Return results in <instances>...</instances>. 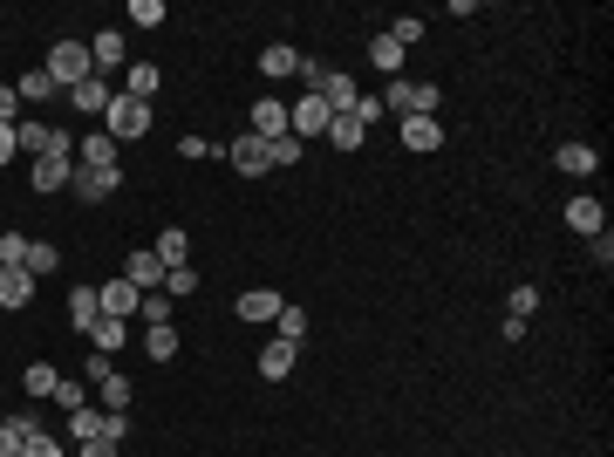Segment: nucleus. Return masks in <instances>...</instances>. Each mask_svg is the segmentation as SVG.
<instances>
[{
	"label": "nucleus",
	"mask_w": 614,
	"mask_h": 457,
	"mask_svg": "<svg viewBox=\"0 0 614 457\" xmlns=\"http://www.w3.org/2000/svg\"><path fill=\"white\" fill-rule=\"evenodd\" d=\"M267 157H273V171L301 164V137H294V130H287V137H273V144H267Z\"/></svg>",
	"instance_id": "obj_36"
},
{
	"label": "nucleus",
	"mask_w": 614,
	"mask_h": 457,
	"mask_svg": "<svg viewBox=\"0 0 614 457\" xmlns=\"http://www.w3.org/2000/svg\"><path fill=\"white\" fill-rule=\"evenodd\" d=\"M89 62H96L103 76H110V69H130V41L116 35V28H103V35L89 41Z\"/></svg>",
	"instance_id": "obj_9"
},
{
	"label": "nucleus",
	"mask_w": 614,
	"mask_h": 457,
	"mask_svg": "<svg viewBox=\"0 0 614 457\" xmlns=\"http://www.w3.org/2000/svg\"><path fill=\"white\" fill-rule=\"evenodd\" d=\"M103 430H110V410H96V403L69 410V437H76V444H110Z\"/></svg>",
	"instance_id": "obj_11"
},
{
	"label": "nucleus",
	"mask_w": 614,
	"mask_h": 457,
	"mask_svg": "<svg viewBox=\"0 0 614 457\" xmlns=\"http://www.w3.org/2000/svg\"><path fill=\"white\" fill-rule=\"evenodd\" d=\"M328 123H335V110H328V103H321V96H301V103H287V130H294V137H328Z\"/></svg>",
	"instance_id": "obj_5"
},
{
	"label": "nucleus",
	"mask_w": 614,
	"mask_h": 457,
	"mask_svg": "<svg viewBox=\"0 0 614 457\" xmlns=\"http://www.w3.org/2000/svg\"><path fill=\"white\" fill-rule=\"evenodd\" d=\"M280 342H294V348L307 342V307H294V301L280 307Z\"/></svg>",
	"instance_id": "obj_32"
},
{
	"label": "nucleus",
	"mask_w": 614,
	"mask_h": 457,
	"mask_svg": "<svg viewBox=\"0 0 614 457\" xmlns=\"http://www.w3.org/2000/svg\"><path fill=\"white\" fill-rule=\"evenodd\" d=\"M14 144L28 157H48V151H76L69 144V130H48V123H14Z\"/></svg>",
	"instance_id": "obj_6"
},
{
	"label": "nucleus",
	"mask_w": 614,
	"mask_h": 457,
	"mask_svg": "<svg viewBox=\"0 0 614 457\" xmlns=\"http://www.w3.org/2000/svg\"><path fill=\"white\" fill-rule=\"evenodd\" d=\"M553 164H560L567 178H594V171H601V157L587 151V144H560V151H553Z\"/></svg>",
	"instance_id": "obj_22"
},
{
	"label": "nucleus",
	"mask_w": 614,
	"mask_h": 457,
	"mask_svg": "<svg viewBox=\"0 0 614 457\" xmlns=\"http://www.w3.org/2000/svg\"><path fill=\"white\" fill-rule=\"evenodd\" d=\"M110 369H116V362H110V355H103V348H89V355H82V376H89V382H103V376H110Z\"/></svg>",
	"instance_id": "obj_43"
},
{
	"label": "nucleus",
	"mask_w": 614,
	"mask_h": 457,
	"mask_svg": "<svg viewBox=\"0 0 614 457\" xmlns=\"http://www.w3.org/2000/svg\"><path fill=\"white\" fill-rule=\"evenodd\" d=\"M7 157H21V144H14V123H0V164Z\"/></svg>",
	"instance_id": "obj_47"
},
{
	"label": "nucleus",
	"mask_w": 614,
	"mask_h": 457,
	"mask_svg": "<svg viewBox=\"0 0 614 457\" xmlns=\"http://www.w3.org/2000/svg\"><path fill=\"white\" fill-rule=\"evenodd\" d=\"M55 403H62V410H82L89 396H82V382H69V376H62V382H55Z\"/></svg>",
	"instance_id": "obj_44"
},
{
	"label": "nucleus",
	"mask_w": 614,
	"mask_h": 457,
	"mask_svg": "<svg viewBox=\"0 0 614 457\" xmlns=\"http://www.w3.org/2000/svg\"><path fill=\"white\" fill-rule=\"evenodd\" d=\"M69 178H76L69 151H48V157H35V178H28V185H35V191H62Z\"/></svg>",
	"instance_id": "obj_12"
},
{
	"label": "nucleus",
	"mask_w": 614,
	"mask_h": 457,
	"mask_svg": "<svg viewBox=\"0 0 614 457\" xmlns=\"http://www.w3.org/2000/svg\"><path fill=\"white\" fill-rule=\"evenodd\" d=\"M164 294L178 301V294H198V267H171L164 273Z\"/></svg>",
	"instance_id": "obj_38"
},
{
	"label": "nucleus",
	"mask_w": 614,
	"mask_h": 457,
	"mask_svg": "<svg viewBox=\"0 0 614 457\" xmlns=\"http://www.w3.org/2000/svg\"><path fill=\"white\" fill-rule=\"evenodd\" d=\"M96 403H103V410H123V403H130V382H123V376L110 369V376L96 382Z\"/></svg>",
	"instance_id": "obj_34"
},
{
	"label": "nucleus",
	"mask_w": 614,
	"mask_h": 457,
	"mask_svg": "<svg viewBox=\"0 0 614 457\" xmlns=\"http://www.w3.org/2000/svg\"><path fill=\"white\" fill-rule=\"evenodd\" d=\"M567 226H574L580 239L608 232V212H601V198H594V191H580V198H567Z\"/></svg>",
	"instance_id": "obj_8"
},
{
	"label": "nucleus",
	"mask_w": 614,
	"mask_h": 457,
	"mask_svg": "<svg viewBox=\"0 0 614 457\" xmlns=\"http://www.w3.org/2000/svg\"><path fill=\"white\" fill-rule=\"evenodd\" d=\"M123 342H130V321H110V314H103V321L89 328V348H103V355H116Z\"/></svg>",
	"instance_id": "obj_27"
},
{
	"label": "nucleus",
	"mask_w": 614,
	"mask_h": 457,
	"mask_svg": "<svg viewBox=\"0 0 614 457\" xmlns=\"http://www.w3.org/2000/svg\"><path fill=\"white\" fill-rule=\"evenodd\" d=\"M96 301H103L110 321H137V301H144V294H137L130 280H110V287H96Z\"/></svg>",
	"instance_id": "obj_10"
},
{
	"label": "nucleus",
	"mask_w": 614,
	"mask_h": 457,
	"mask_svg": "<svg viewBox=\"0 0 614 457\" xmlns=\"http://www.w3.org/2000/svg\"><path fill=\"white\" fill-rule=\"evenodd\" d=\"M280 307H287V294H273V287H253V294H239V321H280Z\"/></svg>",
	"instance_id": "obj_14"
},
{
	"label": "nucleus",
	"mask_w": 614,
	"mask_h": 457,
	"mask_svg": "<svg viewBox=\"0 0 614 457\" xmlns=\"http://www.w3.org/2000/svg\"><path fill=\"white\" fill-rule=\"evenodd\" d=\"M55 369H48V362H28V376H21V389H28V396H55Z\"/></svg>",
	"instance_id": "obj_35"
},
{
	"label": "nucleus",
	"mask_w": 614,
	"mask_h": 457,
	"mask_svg": "<svg viewBox=\"0 0 614 457\" xmlns=\"http://www.w3.org/2000/svg\"><path fill=\"white\" fill-rule=\"evenodd\" d=\"M116 185H123V171H82V164H76V178H69V191H76L82 205H103V198H116Z\"/></svg>",
	"instance_id": "obj_7"
},
{
	"label": "nucleus",
	"mask_w": 614,
	"mask_h": 457,
	"mask_svg": "<svg viewBox=\"0 0 614 457\" xmlns=\"http://www.w3.org/2000/svg\"><path fill=\"white\" fill-rule=\"evenodd\" d=\"M226 164L239 171V178H267V171H273L267 137H253V130H246V137H232V144H226Z\"/></svg>",
	"instance_id": "obj_4"
},
{
	"label": "nucleus",
	"mask_w": 614,
	"mask_h": 457,
	"mask_svg": "<svg viewBox=\"0 0 614 457\" xmlns=\"http://www.w3.org/2000/svg\"><path fill=\"white\" fill-rule=\"evenodd\" d=\"M28 260V239L21 232H0V267H21Z\"/></svg>",
	"instance_id": "obj_40"
},
{
	"label": "nucleus",
	"mask_w": 614,
	"mask_h": 457,
	"mask_svg": "<svg viewBox=\"0 0 614 457\" xmlns=\"http://www.w3.org/2000/svg\"><path fill=\"white\" fill-rule=\"evenodd\" d=\"M96 321H103V301H96V287H76V294H69V328H76V335H89Z\"/></svg>",
	"instance_id": "obj_21"
},
{
	"label": "nucleus",
	"mask_w": 614,
	"mask_h": 457,
	"mask_svg": "<svg viewBox=\"0 0 614 457\" xmlns=\"http://www.w3.org/2000/svg\"><path fill=\"white\" fill-rule=\"evenodd\" d=\"M253 137H287V103H280V96H260V103H253Z\"/></svg>",
	"instance_id": "obj_18"
},
{
	"label": "nucleus",
	"mask_w": 614,
	"mask_h": 457,
	"mask_svg": "<svg viewBox=\"0 0 614 457\" xmlns=\"http://www.w3.org/2000/svg\"><path fill=\"white\" fill-rule=\"evenodd\" d=\"M260 376H267V382L294 376V342H280V335H273V342L260 348Z\"/></svg>",
	"instance_id": "obj_23"
},
{
	"label": "nucleus",
	"mask_w": 614,
	"mask_h": 457,
	"mask_svg": "<svg viewBox=\"0 0 614 457\" xmlns=\"http://www.w3.org/2000/svg\"><path fill=\"white\" fill-rule=\"evenodd\" d=\"M130 21L137 28H164V0H130Z\"/></svg>",
	"instance_id": "obj_39"
},
{
	"label": "nucleus",
	"mask_w": 614,
	"mask_h": 457,
	"mask_svg": "<svg viewBox=\"0 0 614 457\" xmlns=\"http://www.w3.org/2000/svg\"><path fill=\"white\" fill-rule=\"evenodd\" d=\"M110 137L116 144H130V137H151V103H137V96H110Z\"/></svg>",
	"instance_id": "obj_2"
},
{
	"label": "nucleus",
	"mask_w": 614,
	"mask_h": 457,
	"mask_svg": "<svg viewBox=\"0 0 614 457\" xmlns=\"http://www.w3.org/2000/svg\"><path fill=\"white\" fill-rule=\"evenodd\" d=\"M76 157H82V171H116V137L110 130H89L76 144Z\"/></svg>",
	"instance_id": "obj_15"
},
{
	"label": "nucleus",
	"mask_w": 614,
	"mask_h": 457,
	"mask_svg": "<svg viewBox=\"0 0 614 457\" xmlns=\"http://www.w3.org/2000/svg\"><path fill=\"white\" fill-rule=\"evenodd\" d=\"M14 89H21V103H48V96H55V82H48V69H28V76L14 82Z\"/></svg>",
	"instance_id": "obj_33"
},
{
	"label": "nucleus",
	"mask_w": 614,
	"mask_h": 457,
	"mask_svg": "<svg viewBox=\"0 0 614 457\" xmlns=\"http://www.w3.org/2000/svg\"><path fill=\"white\" fill-rule=\"evenodd\" d=\"M96 76V62H89V41H55V55H48V82H62V89H76V82Z\"/></svg>",
	"instance_id": "obj_1"
},
{
	"label": "nucleus",
	"mask_w": 614,
	"mask_h": 457,
	"mask_svg": "<svg viewBox=\"0 0 614 457\" xmlns=\"http://www.w3.org/2000/svg\"><path fill=\"white\" fill-rule=\"evenodd\" d=\"M76 457H116V444H76Z\"/></svg>",
	"instance_id": "obj_49"
},
{
	"label": "nucleus",
	"mask_w": 614,
	"mask_h": 457,
	"mask_svg": "<svg viewBox=\"0 0 614 457\" xmlns=\"http://www.w3.org/2000/svg\"><path fill=\"white\" fill-rule=\"evenodd\" d=\"M137 321H144V328H171V294H164V287L144 294V301H137Z\"/></svg>",
	"instance_id": "obj_28"
},
{
	"label": "nucleus",
	"mask_w": 614,
	"mask_h": 457,
	"mask_svg": "<svg viewBox=\"0 0 614 457\" xmlns=\"http://www.w3.org/2000/svg\"><path fill=\"white\" fill-rule=\"evenodd\" d=\"M260 76H301V55H294V48H287V41H273V48H260Z\"/></svg>",
	"instance_id": "obj_24"
},
{
	"label": "nucleus",
	"mask_w": 614,
	"mask_h": 457,
	"mask_svg": "<svg viewBox=\"0 0 614 457\" xmlns=\"http://www.w3.org/2000/svg\"><path fill=\"white\" fill-rule=\"evenodd\" d=\"M21 457H69V451H62V444H55V437H48V430H35V437H28V444H21Z\"/></svg>",
	"instance_id": "obj_41"
},
{
	"label": "nucleus",
	"mask_w": 614,
	"mask_h": 457,
	"mask_svg": "<svg viewBox=\"0 0 614 457\" xmlns=\"http://www.w3.org/2000/svg\"><path fill=\"white\" fill-rule=\"evenodd\" d=\"M21 267L35 273V280H41V273H55V267H62V246H55V239H28V260H21Z\"/></svg>",
	"instance_id": "obj_26"
},
{
	"label": "nucleus",
	"mask_w": 614,
	"mask_h": 457,
	"mask_svg": "<svg viewBox=\"0 0 614 457\" xmlns=\"http://www.w3.org/2000/svg\"><path fill=\"white\" fill-rule=\"evenodd\" d=\"M151 253L164 260V273H171V267H192V239H185L178 226H164V232H157V246H151Z\"/></svg>",
	"instance_id": "obj_20"
},
{
	"label": "nucleus",
	"mask_w": 614,
	"mask_h": 457,
	"mask_svg": "<svg viewBox=\"0 0 614 457\" xmlns=\"http://www.w3.org/2000/svg\"><path fill=\"white\" fill-rule=\"evenodd\" d=\"M157 82H164V69H157V62H130V69H123V96L151 103V96H157Z\"/></svg>",
	"instance_id": "obj_19"
},
{
	"label": "nucleus",
	"mask_w": 614,
	"mask_h": 457,
	"mask_svg": "<svg viewBox=\"0 0 614 457\" xmlns=\"http://www.w3.org/2000/svg\"><path fill=\"white\" fill-rule=\"evenodd\" d=\"M389 110H396V116H437V82L396 76V82H389Z\"/></svg>",
	"instance_id": "obj_3"
},
{
	"label": "nucleus",
	"mask_w": 614,
	"mask_h": 457,
	"mask_svg": "<svg viewBox=\"0 0 614 457\" xmlns=\"http://www.w3.org/2000/svg\"><path fill=\"white\" fill-rule=\"evenodd\" d=\"M0 423H7V430H14L21 444H28V437H35V430H41V417H35V410H14V417H0Z\"/></svg>",
	"instance_id": "obj_42"
},
{
	"label": "nucleus",
	"mask_w": 614,
	"mask_h": 457,
	"mask_svg": "<svg viewBox=\"0 0 614 457\" xmlns=\"http://www.w3.org/2000/svg\"><path fill=\"white\" fill-rule=\"evenodd\" d=\"M14 116H21V89H14V82H0V123H14Z\"/></svg>",
	"instance_id": "obj_45"
},
{
	"label": "nucleus",
	"mask_w": 614,
	"mask_h": 457,
	"mask_svg": "<svg viewBox=\"0 0 614 457\" xmlns=\"http://www.w3.org/2000/svg\"><path fill=\"white\" fill-rule=\"evenodd\" d=\"M403 144H410V151H437V144H444L437 116H403Z\"/></svg>",
	"instance_id": "obj_25"
},
{
	"label": "nucleus",
	"mask_w": 614,
	"mask_h": 457,
	"mask_svg": "<svg viewBox=\"0 0 614 457\" xmlns=\"http://www.w3.org/2000/svg\"><path fill=\"white\" fill-rule=\"evenodd\" d=\"M369 62H376L383 76H403V48H396L389 35H376V41H369Z\"/></svg>",
	"instance_id": "obj_30"
},
{
	"label": "nucleus",
	"mask_w": 614,
	"mask_h": 457,
	"mask_svg": "<svg viewBox=\"0 0 614 457\" xmlns=\"http://www.w3.org/2000/svg\"><path fill=\"white\" fill-rule=\"evenodd\" d=\"M123 280H130L137 294H157V287H164V260H157V253H130V260H123Z\"/></svg>",
	"instance_id": "obj_13"
},
{
	"label": "nucleus",
	"mask_w": 614,
	"mask_h": 457,
	"mask_svg": "<svg viewBox=\"0 0 614 457\" xmlns=\"http://www.w3.org/2000/svg\"><path fill=\"white\" fill-rule=\"evenodd\" d=\"M35 301V273L28 267H0V307L14 314V307H28Z\"/></svg>",
	"instance_id": "obj_16"
},
{
	"label": "nucleus",
	"mask_w": 614,
	"mask_h": 457,
	"mask_svg": "<svg viewBox=\"0 0 614 457\" xmlns=\"http://www.w3.org/2000/svg\"><path fill=\"white\" fill-rule=\"evenodd\" d=\"M144 355H151V362H171V355H178V328H144Z\"/></svg>",
	"instance_id": "obj_31"
},
{
	"label": "nucleus",
	"mask_w": 614,
	"mask_h": 457,
	"mask_svg": "<svg viewBox=\"0 0 614 457\" xmlns=\"http://www.w3.org/2000/svg\"><path fill=\"white\" fill-rule=\"evenodd\" d=\"M69 110H76V116H103V110H110V82H103V76L76 82V89H69Z\"/></svg>",
	"instance_id": "obj_17"
},
{
	"label": "nucleus",
	"mask_w": 614,
	"mask_h": 457,
	"mask_svg": "<svg viewBox=\"0 0 614 457\" xmlns=\"http://www.w3.org/2000/svg\"><path fill=\"white\" fill-rule=\"evenodd\" d=\"M533 307H539V287H512V294H505V314H512V321H533Z\"/></svg>",
	"instance_id": "obj_37"
},
{
	"label": "nucleus",
	"mask_w": 614,
	"mask_h": 457,
	"mask_svg": "<svg viewBox=\"0 0 614 457\" xmlns=\"http://www.w3.org/2000/svg\"><path fill=\"white\" fill-rule=\"evenodd\" d=\"M0 457H21V437H14L7 423H0Z\"/></svg>",
	"instance_id": "obj_48"
},
{
	"label": "nucleus",
	"mask_w": 614,
	"mask_h": 457,
	"mask_svg": "<svg viewBox=\"0 0 614 457\" xmlns=\"http://www.w3.org/2000/svg\"><path fill=\"white\" fill-rule=\"evenodd\" d=\"M362 137H369V130H362L355 116H335V123H328V144H335V151H362Z\"/></svg>",
	"instance_id": "obj_29"
},
{
	"label": "nucleus",
	"mask_w": 614,
	"mask_h": 457,
	"mask_svg": "<svg viewBox=\"0 0 614 457\" xmlns=\"http://www.w3.org/2000/svg\"><path fill=\"white\" fill-rule=\"evenodd\" d=\"M103 437H110V444H123V437H130V410H110V430H103Z\"/></svg>",
	"instance_id": "obj_46"
}]
</instances>
